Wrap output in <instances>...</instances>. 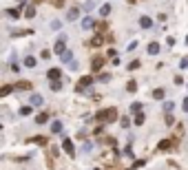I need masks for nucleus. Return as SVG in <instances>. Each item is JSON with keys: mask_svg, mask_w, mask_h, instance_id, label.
<instances>
[{"mask_svg": "<svg viewBox=\"0 0 188 170\" xmlns=\"http://www.w3.org/2000/svg\"><path fill=\"white\" fill-rule=\"evenodd\" d=\"M98 119H100V121H115V119H117V111H115V108L100 111V113H98Z\"/></svg>", "mask_w": 188, "mask_h": 170, "instance_id": "obj_1", "label": "nucleus"}, {"mask_svg": "<svg viewBox=\"0 0 188 170\" xmlns=\"http://www.w3.org/2000/svg\"><path fill=\"white\" fill-rule=\"evenodd\" d=\"M62 148L66 150V155H71V157L75 155V146H73V141H71V139H64V141H62Z\"/></svg>", "mask_w": 188, "mask_h": 170, "instance_id": "obj_2", "label": "nucleus"}, {"mask_svg": "<svg viewBox=\"0 0 188 170\" xmlns=\"http://www.w3.org/2000/svg\"><path fill=\"white\" fill-rule=\"evenodd\" d=\"M93 84V78L91 75H84L82 80H80V86H78V91H86V86H91Z\"/></svg>", "mask_w": 188, "mask_h": 170, "instance_id": "obj_3", "label": "nucleus"}, {"mask_svg": "<svg viewBox=\"0 0 188 170\" xmlns=\"http://www.w3.org/2000/svg\"><path fill=\"white\" fill-rule=\"evenodd\" d=\"M53 51H55V53H60V55H62V53L66 51V44H64V38H60V40L55 42V46H53Z\"/></svg>", "mask_w": 188, "mask_h": 170, "instance_id": "obj_4", "label": "nucleus"}, {"mask_svg": "<svg viewBox=\"0 0 188 170\" xmlns=\"http://www.w3.org/2000/svg\"><path fill=\"white\" fill-rule=\"evenodd\" d=\"M151 24H153V20H151L148 16H142V18H139V27H142V29H151Z\"/></svg>", "mask_w": 188, "mask_h": 170, "instance_id": "obj_5", "label": "nucleus"}, {"mask_svg": "<svg viewBox=\"0 0 188 170\" xmlns=\"http://www.w3.org/2000/svg\"><path fill=\"white\" fill-rule=\"evenodd\" d=\"M93 24H95V22H93V18L86 16V18L82 20V29H93Z\"/></svg>", "mask_w": 188, "mask_h": 170, "instance_id": "obj_6", "label": "nucleus"}, {"mask_svg": "<svg viewBox=\"0 0 188 170\" xmlns=\"http://www.w3.org/2000/svg\"><path fill=\"white\" fill-rule=\"evenodd\" d=\"M78 16H80V9H69V11H66V18L71 20V22L78 20Z\"/></svg>", "mask_w": 188, "mask_h": 170, "instance_id": "obj_7", "label": "nucleus"}, {"mask_svg": "<svg viewBox=\"0 0 188 170\" xmlns=\"http://www.w3.org/2000/svg\"><path fill=\"white\" fill-rule=\"evenodd\" d=\"M159 53V44L157 42H151L148 44V55H157Z\"/></svg>", "mask_w": 188, "mask_h": 170, "instance_id": "obj_8", "label": "nucleus"}, {"mask_svg": "<svg viewBox=\"0 0 188 170\" xmlns=\"http://www.w3.org/2000/svg\"><path fill=\"white\" fill-rule=\"evenodd\" d=\"M62 62H64V64H71V62H73V53H71V51H64V53H62Z\"/></svg>", "mask_w": 188, "mask_h": 170, "instance_id": "obj_9", "label": "nucleus"}, {"mask_svg": "<svg viewBox=\"0 0 188 170\" xmlns=\"http://www.w3.org/2000/svg\"><path fill=\"white\" fill-rule=\"evenodd\" d=\"M60 68H49V80H60Z\"/></svg>", "mask_w": 188, "mask_h": 170, "instance_id": "obj_10", "label": "nucleus"}, {"mask_svg": "<svg viewBox=\"0 0 188 170\" xmlns=\"http://www.w3.org/2000/svg\"><path fill=\"white\" fill-rule=\"evenodd\" d=\"M91 66H93V71H100V68L104 66V60H102V58H95V60H93V64H91Z\"/></svg>", "mask_w": 188, "mask_h": 170, "instance_id": "obj_11", "label": "nucleus"}, {"mask_svg": "<svg viewBox=\"0 0 188 170\" xmlns=\"http://www.w3.org/2000/svg\"><path fill=\"white\" fill-rule=\"evenodd\" d=\"M51 133L55 135V133H62V121H53L51 124Z\"/></svg>", "mask_w": 188, "mask_h": 170, "instance_id": "obj_12", "label": "nucleus"}, {"mask_svg": "<svg viewBox=\"0 0 188 170\" xmlns=\"http://www.w3.org/2000/svg\"><path fill=\"white\" fill-rule=\"evenodd\" d=\"M49 86H51V91H60V88H62V82H60V80H51Z\"/></svg>", "mask_w": 188, "mask_h": 170, "instance_id": "obj_13", "label": "nucleus"}, {"mask_svg": "<svg viewBox=\"0 0 188 170\" xmlns=\"http://www.w3.org/2000/svg\"><path fill=\"white\" fill-rule=\"evenodd\" d=\"M42 104V95H31V106H40Z\"/></svg>", "mask_w": 188, "mask_h": 170, "instance_id": "obj_14", "label": "nucleus"}, {"mask_svg": "<svg viewBox=\"0 0 188 170\" xmlns=\"http://www.w3.org/2000/svg\"><path fill=\"white\" fill-rule=\"evenodd\" d=\"M29 88H31L29 82H20V84H16V91H29Z\"/></svg>", "mask_w": 188, "mask_h": 170, "instance_id": "obj_15", "label": "nucleus"}, {"mask_svg": "<svg viewBox=\"0 0 188 170\" xmlns=\"http://www.w3.org/2000/svg\"><path fill=\"white\" fill-rule=\"evenodd\" d=\"M11 91H13V86H9V84H7V86H2V88H0V97H7Z\"/></svg>", "mask_w": 188, "mask_h": 170, "instance_id": "obj_16", "label": "nucleus"}, {"mask_svg": "<svg viewBox=\"0 0 188 170\" xmlns=\"http://www.w3.org/2000/svg\"><path fill=\"white\" fill-rule=\"evenodd\" d=\"M126 91H128V93H135V91H137V82H135V80H131V82L126 84Z\"/></svg>", "mask_w": 188, "mask_h": 170, "instance_id": "obj_17", "label": "nucleus"}, {"mask_svg": "<svg viewBox=\"0 0 188 170\" xmlns=\"http://www.w3.org/2000/svg\"><path fill=\"white\" fill-rule=\"evenodd\" d=\"M171 144H173V141H168V139L159 141V150H166V148H171Z\"/></svg>", "mask_w": 188, "mask_h": 170, "instance_id": "obj_18", "label": "nucleus"}, {"mask_svg": "<svg viewBox=\"0 0 188 170\" xmlns=\"http://www.w3.org/2000/svg\"><path fill=\"white\" fill-rule=\"evenodd\" d=\"M100 13H102V16H108V13H111V5H102V7H100Z\"/></svg>", "mask_w": 188, "mask_h": 170, "instance_id": "obj_19", "label": "nucleus"}, {"mask_svg": "<svg viewBox=\"0 0 188 170\" xmlns=\"http://www.w3.org/2000/svg\"><path fill=\"white\" fill-rule=\"evenodd\" d=\"M25 64H27V66H29V68H33V66H36V64H38V62H36V58H31V55H29V58H27V60H25Z\"/></svg>", "mask_w": 188, "mask_h": 170, "instance_id": "obj_20", "label": "nucleus"}, {"mask_svg": "<svg viewBox=\"0 0 188 170\" xmlns=\"http://www.w3.org/2000/svg\"><path fill=\"white\" fill-rule=\"evenodd\" d=\"M46 119H49V115H46V113H42V115H38V117H36V121H38V124H44Z\"/></svg>", "mask_w": 188, "mask_h": 170, "instance_id": "obj_21", "label": "nucleus"}, {"mask_svg": "<svg viewBox=\"0 0 188 170\" xmlns=\"http://www.w3.org/2000/svg\"><path fill=\"white\" fill-rule=\"evenodd\" d=\"M100 44H102V35H95L91 40V46H100Z\"/></svg>", "mask_w": 188, "mask_h": 170, "instance_id": "obj_22", "label": "nucleus"}, {"mask_svg": "<svg viewBox=\"0 0 188 170\" xmlns=\"http://www.w3.org/2000/svg\"><path fill=\"white\" fill-rule=\"evenodd\" d=\"M133 121H135L137 126H142V124H144V115H142V113H139V115H135V119H133Z\"/></svg>", "mask_w": 188, "mask_h": 170, "instance_id": "obj_23", "label": "nucleus"}, {"mask_svg": "<svg viewBox=\"0 0 188 170\" xmlns=\"http://www.w3.org/2000/svg\"><path fill=\"white\" fill-rule=\"evenodd\" d=\"M139 66H142V62H139V60H133V62L128 64V68H131V71H135V68H139Z\"/></svg>", "mask_w": 188, "mask_h": 170, "instance_id": "obj_24", "label": "nucleus"}, {"mask_svg": "<svg viewBox=\"0 0 188 170\" xmlns=\"http://www.w3.org/2000/svg\"><path fill=\"white\" fill-rule=\"evenodd\" d=\"M20 115H22V117H27V115H31V108H29V106H22V108H20Z\"/></svg>", "mask_w": 188, "mask_h": 170, "instance_id": "obj_25", "label": "nucleus"}, {"mask_svg": "<svg viewBox=\"0 0 188 170\" xmlns=\"http://www.w3.org/2000/svg\"><path fill=\"white\" fill-rule=\"evenodd\" d=\"M131 111L139 113V111H142V104H139V102H133V104H131Z\"/></svg>", "mask_w": 188, "mask_h": 170, "instance_id": "obj_26", "label": "nucleus"}, {"mask_svg": "<svg viewBox=\"0 0 188 170\" xmlns=\"http://www.w3.org/2000/svg\"><path fill=\"white\" fill-rule=\"evenodd\" d=\"M7 16H11V18H18V16H20V11H18V9H7Z\"/></svg>", "mask_w": 188, "mask_h": 170, "instance_id": "obj_27", "label": "nucleus"}, {"mask_svg": "<svg viewBox=\"0 0 188 170\" xmlns=\"http://www.w3.org/2000/svg\"><path fill=\"white\" fill-rule=\"evenodd\" d=\"M153 97H155V100H161V97H164V91H161V88H157V91L153 93Z\"/></svg>", "mask_w": 188, "mask_h": 170, "instance_id": "obj_28", "label": "nucleus"}, {"mask_svg": "<svg viewBox=\"0 0 188 170\" xmlns=\"http://www.w3.org/2000/svg\"><path fill=\"white\" fill-rule=\"evenodd\" d=\"M25 16H27V18H33V16H36V9H33V7H29V9L25 11Z\"/></svg>", "mask_w": 188, "mask_h": 170, "instance_id": "obj_29", "label": "nucleus"}, {"mask_svg": "<svg viewBox=\"0 0 188 170\" xmlns=\"http://www.w3.org/2000/svg\"><path fill=\"white\" fill-rule=\"evenodd\" d=\"M60 27H62V24H60V20H53V22H51V29H53V31H58Z\"/></svg>", "mask_w": 188, "mask_h": 170, "instance_id": "obj_30", "label": "nucleus"}, {"mask_svg": "<svg viewBox=\"0 0 188 170\" xmlns=\"http://www.w3.org/2000/svg\"><path fill=\"white\" fill-rule=\"evenodd\" d=\"M108 80H111V75H108V73H102V75H100V82H104V84H106Z\"/></svg>", "mask_w": 188, "mask_h": 170, "instance_id": "obj_31", "label": "nucleus"}, {"mask_svg": "<svg viewBox=\"0 0 188 170\" xmlns=\"http://www.w3.org/2000/svg\"><path fill=\"white\" fill-rule=\"evenodd\" d=\"M181 111H184V113H188V97H186V100L181 102Z\"/></svg>", "mask_w": 188, "mask_h": 170, "instance_id": "obj_32", "label": "nucleus"}, {"mask_svg": "<svg viewBox=\"0 0 188 170\" xmlns=\"http://www.w3.org/2000/svg\"><path fill=\"white\" fill-rule=\"evenodd\" d=\"M40 55H42V58H44V60H49V58H51V51H46V49H44V51H42V53H40Z\"/></svg>", "mask_w": 188, "mask_h": 170, "instance_id": "obj_33", "label": "nucleus"}, {"mask_svg": "<svg viewBox=\"0 0 188 170\" xmlns=\"http://www.w3.org/2000/svg\"><path fill=\"white\" fill-rule=\"evenodd\" d=\"M166 124H168V126L175 124V117H173V115H166Z\"/></svg>", "mask_w": 188, "mask_h": 170, "instance_id": "obj_34", "label": "nucleus"}, {"mask_svg": "<svg viewBox=\"0 0 188 170\" xmlns=\"http://www.w3.org/2000/svg\"><path fill=\"white\" fill-rule=\"evenodd\" d=\"M122 126H124V128L131 126V119H128V117H122Z\"/></svg>", "mask_w": 188, "mask_h": 170, "instance_id": "obj_35", "label": "nucleus"}, {"mask_svg": "<svg viewBox=\"0 0 188 170\" xmlns=\"http://www.w3.org/2000/svg\"><path fill=\"white\" fill-rule=\"evenodd\" d=\"M164 108H166V113H171V111H173V102H166V104H164Z\"/></svg>", "mask_w": 188, "mask_h": 170, "instance_id": "obj_36", "label": "nucleus"}, {"mask_svg": "<svg viewBox=\"0 0 188 170\" xmlns=\"http://www.w3.org/2000/svg\"><path fill=\"white\" fill-rule=\"evenodd\" d=\"M179 66H181V68H188V58H184V60L179 62Z\"/></svg>", "mask_w": 188, "mask_h": 170, "instance_id": "obj_37", "label": "nucleus"}]
</instances>
